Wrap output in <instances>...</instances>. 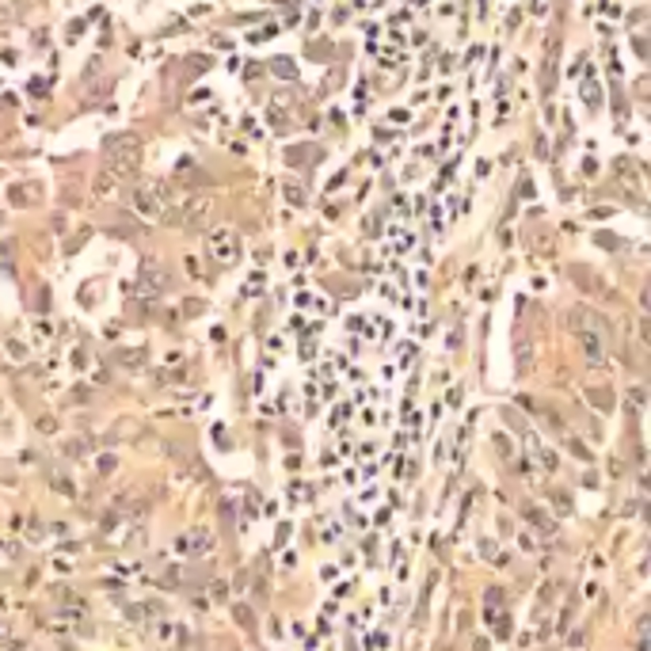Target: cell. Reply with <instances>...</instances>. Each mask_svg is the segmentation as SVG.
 Returning <instances> with one entry per match:
<instances>
[{
	"instance_id": "6da1fadb",
	"label": "cell",
	"mask_w": 651,
	"mask_h": 651,
	"mask_svg": "<svg viewBox=\"0 0 651 651\" xmlns=\"http://www.w3.org/2000/svg\"><path fill=\"white\" fill-rule=\"evenodd\" d=\"M210 248H214L217 263H232V259L240 255V248H236V232H217Z\"/></svg>"
},
{
	"instance_id": "3957f363",
	"label": "cell",
	"mask_w": 651,
	"mask_h": 651,
	"mask_svg": "<svg viewBox=\"0 0 651 651\" xmlns=\"http://www.w3.org/2000/svg\"><path fill=\"white\" fill-rule=\"evenodd\" d=\"M164 278H160V267L156 263H145L141 267V290H160Z\"/></svg>"
},
{
	"instance_id": "7a4b0ae2",
	"label": "cell",
	"mask_w": 651,
	"mask_h": 651,
	"mask_svg": "<svg viewBox=\"0 0 651 651\" xmlns=\"http://www.w3.org/2000/svg\"><path fill=\"white\" fill-rule=\"evenodd\" d=\"M134 206H137L145 217H156V214H160V198H156V190H149V187H137V190H134Z\"/></svg>"
}]
</instances>
